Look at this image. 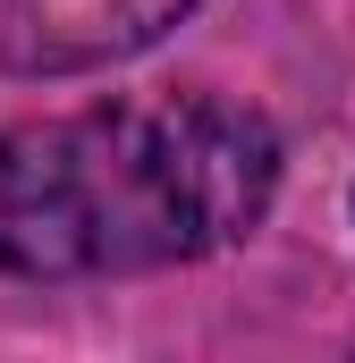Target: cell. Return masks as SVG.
Listing matches in <instances>:
<instances>
[{
	"mask_svg": "<svg viewBox=\"0 0 355 363\" xmlns=\"http://www.w3.org/2000/svg\"><path fill=\"white\" fill-rule=\"evenodd\" d=\"M279 127L212 85L110 93L0 127V279L186 271L246 245L279 203Z\"/></svg>",
	"mask_w": 355,
	"mask_h": 363,
	"instance_id": "6da1fadb",
	"label": "cell"
},
{
	"mask_svg": "<svg viewBox=\"0 0 355 363\" xmlns=\"http://www.w3.org/2000/svg\"><path fill=\"white\" fill-rule=\"evenodd\" d=\"M195 0H0V77H93L144 60Z\"/></svg>",
	"mask_w": 355,
	"mask_h": 363,
	"instance_id": "7a4b0ae2",
	"label": "cell"
}]
</instances>
